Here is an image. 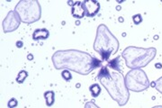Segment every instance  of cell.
<instances>
[{"label":"cell","instance_id":"cell-1","mask_svg":"<svg viewBox=\"0 0 162 108\" xmlns=\"http://www.w3.org/2000/svg\"><path fill=\"white\" fill-rule=\"evenodd\" d=\"M52 62L56 70H70L80 75H87L102 64V60L92 57L89 53L78 50L57 51Z\"/></svg>","mask_w":162,"mask_h":108},{"label":"cell","instance_id":"cell-2","mask_svg":"<svg viewBox=\"0 0 162 108\" xmlns=\"http://www.w3.org/2000/svg\"><path fill=\"white\" fill-rule=\"evenodd\" d=\"M98 80L107 90L110 97L120 106L125 105L130 98L129 89L125 84V78L118 71H110L107 66L102 67L98 73Z\"/></svg>","mask_w":162,"mask_h":108},{"label":"cell","instance_id":"cell-3","mask_svg":"<svg viewBox=\"0 0 162 108\" xmlns=\"http://www.w3.org/2000/svg\"><path fill=\"white\" fill-rule=\"evenodd\" d=\"M93 47L102 58V62L109 61L110 57L118 51L119 42L105 24H100L97 27V36Z\"/></svg>","mask_w":162,"mask_h":108},{"label":"cell","instance_id":"cell-4","mask_svg":"<svg viewBox=\"0 0 162 108\" xmlns=\"http://www.w3.org/2000/svg\"><path fill=\"white\" fill-rule=\"evenodd\" d=\"M157 50L155 48H140L129 46L122 52V57L125 59L128 68L132 70L141 69L146 67L156 56Z\"/></svg>","mask_w":162,"mask_h":108},{"label":"cell","instance_id":"cell-5","mask_svg":"<svg viewBox=\"0 0 162 108\" xmlns=\"http://www.w3.org/2000/svg\"><path fill=\"white\" fill-rule=\"evenodd\" d=\"M15 11L24 24H32L42 16V7L37 0H21L16 5Z\"/></svg>","mask_w":162,"mask_h":108},{"label":"cell","instance_id":"cell-6","mask_svg":"<svg viewBox=\"0 0 162 108\" xmlns=\"http://www.w3.org/2000/svg\"><path fill=\"white\" fill-rule=\"evenodd\" d=\"M125 84L127 88L133 92H142L150 86L146 73L140 69L132 70L126 74Z\"/></svg>","mask_w":162,"mask_h":108},{"label":"cell","instance_id":"cell-7","mask_svg":"<svg viewBox=\"0 0 162 108\" xmlns=\"http://www.w3.org/2000/svg\"><path fill=\"white\" fill-rule=\"evenodd\" d=\"M21 22L22 21H21V19H20L18 14L15 10L9 11L2 24L4 32L6 33V32H11L16 31L19 27Z\"/></svg>","mask_w":162,"mask_h":108},{"label":"cell","instance_id":"cell-8","mask_svg":"<svg viewBox=\"0 0 162 108\" xmlns=\"http://www.w3.org/2000/svg\"><path fill=\"white\" fill-rule=\"evenodd\" d=\"M86 16L88 17H93L97 16L100 11V4L96 0H85L83 1Z\"/></svg>","mask_w":162,"mask_h":108},{"label":"cell","instance_id":"cell-9","mask_svg":"<svg viewBox=\"0 0 162 108\" xmlns=\"http://www.w3.org/2000/svg\"><path fill=\"white\" fill-rule=\"evenodd\" d=\"M71 14H72V16L75 18H78V19L83 18L86 16L83 2L77 1L74 3L71 8Z\"/></svg>","mask_w":162,"mask_h":108},{"label":"cell","instance_id":"cell-10","mask_svg":"<svg viewBox=\"0 0 162 108\" xmlns=\"http://www.w3.org/2000/svg\"><path fill=\"white\" fill-rule=\"evenodd\" d=\"M50 36V32L45 28L36 29L32 33V39L34 41L38 40H46Z\"/></svg>","mask_w":162,"mask_h":108},{"label":"cell","instance_id":"cell-11","mask_svg":"<svg viewBox=\"0 0 162 108\" xmlns=\"http://www.w3.org/2000/svg\"><path fill=\"white\" fill-rule=\"evenodd\" d=\"M120 58L121 57H117V58L113 59L112 60H109V61H108V64L106 66L108 68H111V69H113L115 71L122 72V69L120 68Z\"/></svg>","mask_w":162,"mask_h":108},{"label":"cell","instance_id":"cell-12","mask_svg":"<svg viewBox=\"0 0 162 108\" xmlns=\"http://www.w3.org/2000/svg\"><path fill=\"white\" fill-rule=\"evenodd\" d=\"M43 97L46 100V105L48 106H51L55 101V94L53 91H47L44 93Z\"/></svg>","mask_w":162,"mask_h":108},{"label":"cell","instance_id":"cell-13","mask_svg":"<svg viewBox=\"0 0 162 108\" xmlns=\"http://www.w3.org/2000/svg\"><path fill=\"white\" fill-rule=\"evenodd\" d=\"M89 90L93 97H97L101 93V87L98 84H93L90 86Z\"/></svg>","mask_w":162,"mask_h":108},{"label":"cell","instance_id":"cell-14","mask_svg":"<svg viewBox=\"0 0 162 108\" xmlns=\"http://www.w3.org/2000/svg\"><path fill=\"white\" fill-rule=\"evenodd\" d=\"M28 77V73H27L25 70H21L17 75V78H16V82L19 83V84H22L24 83V81L26 79V78Z\"/></svg>","mask_w":162,"mask_h":108},{"label":"cell","instance_id":"cell-15","mask_svg":"<svg viewBox=\"0 0 162 108\" xmlns=\"http://www.w3.org/2000/svg\"><path fill=\"white\" fill-rule=\"evenodd\" d=\"M61 77L63 78L64 80L66 81H70L71 78H72V75H71V73L68 70H64L62 72H61Z\"/></svg>","mask_w":162,"mask_h":108},{"label":"cell","instance_id":"cell-16","mask_svg":"<svg viewBox=\"0 0 162 108\" xmlns=\"http://www.w3.org/2000/svg\"><path fill=\"white\" fill-rule=\"evenodd\" d=\"M155 82H156V86H155V87H156V89L160 94H162V77L159 78V79H157Z\"/></svg>","mask_w":162,"mask_h":108},{"label":"cell","instance_id":"cell-17","mask_svg":"<svg viewBox=\"0 0 162 108\" xmlns=\"http://www.w3.org/2000/svg\"><path fill=\"white\" fill-rule=\"evenodd\" d=\"M132 21L134 22L135 24H139L142 22V17H141V16L140 15V14H138V15H134L132 16Z\"/></svg>","mask_w":162,"mask_h":108},{"label":"cell","instance_id":"cell-18","mask_svg":"<svg viewBox=\"0 0 162 108\" xmlns=\"http://www.w3.org/2000/svg\"><path fill=\"white\" fill-rule=\"evenodd\" d=\"M17 105H18V102L16 98H12L10 101H8V104H7L9 108H15L16 106H17Z\"/></svg>","mask_w":162,"mask_h":108},{"label":"cell","instance_id":"cell-19","mask_svg":"<svg viewBox=\"0 0 162 108\" xmlns=\"http://www.w3.org/2000/svg\"><path fill=\"white\" fill-rule=\"evenodd\" d=\"M85 108H99L96 104L92 101H89V102H86L85 105Z\"/></svg>","mask_w":162,"mask_h":108},{"label":"cell","instance_id":"cell-20","mask_svg":"<svg viewBox=\"0 0 162 108\" xmlns=\"http://www.w3.org/2000/svg\"><path fill=\"white\" fill-rule=\"evenodd\" d=\"M23 45H24V43H23V42H21V41H18L16 43V46L18 48H21V47H23Z\"/></svg>","mask_w":162,"mask_h":108},{"label":"cell","instance_id":"cell-21","mask_svg":"<svg viewBox=\"0 0 162 108\" xmlns=\"http://www.w3.org/2000/svg\"><path fill=\"white\" fill-rule=\"evenodd\" d=\"M156 68H158V69H161L162 65H161L160 63H157V64H156Z\"/></svg>","mask_w":162,"mask_h":108},{"label":"cell","instance_id":"cell-22","mask_svg":"<svg viewBox=\"0 0 162 108\" xmlns=\"http://www.w3.org/2000/svg\"><path fill=\"white\" fill-rule=\"evenodd\" d=\"M33 58H32V54H30V55H28V59H30V60H32Z\"/></svg>","mask_w":162,"mask_h":108},{"label":"cell","instance_id":"cell-23","mask_svg":"<svg viewBox=\"0 0 162 108\" xmlns=\"http://www.w3.org/2000/svg\"><path fill=\"white\" fill-rule=\"evenodd\" d=\"M152 108H162V105H157V106H154Z\"/></svg>","mask_w":162,"mask_h":108}]
</instances>
